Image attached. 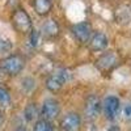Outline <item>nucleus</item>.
I'll use <instances>...</instances> for the list:
<instances>
[{
	"instance_id": "nucleus-1",
	"label": "nucleus",
	"mask_w": 131,
	"mask_h": 131,
	"mask_svg": "<svg viewBox=\"0 0 131 131\" xmlns=\"http://www.w3.org/2000/svg\"><path fill=\"white\" fill-rule=\"evenodd\" d=\"M25 67V58L18 55V54H10L7 58L0 62V68L2 72L7 76H17L23 72Z\"/></svg>"
},
{
	"instance_id": "nucleus-2",
	"label": "nucleus",
	"mask_w": 131,
	"mask_h": 131,
	"mask_svg": "<svg viewBox=\"0 0 131 131\" xmlns=\"http://www.w3.org/2000/svg\"><path fill=\"white\" fill-rule=\"evenodd\" d=\"M71 79H72L71 71L66 70V68H58L46 79V88L52 93H57L63 88V85L66 83H68Z\"/></svg>"
},
{
	"instance_id": "nucleus-3",
	"label": "nucleus",
	"mask_w": 131,
	"mask_h": 131,
	"mask_svg": "<svg viewBox=\"0 0 131 131\" xmlns=\"http://www.w3.org/2000/svg\"><path fill=\"white\" fill-rule=\"evenodd\" d=\"M12 25L21 34H30L33 30V23L30 16L23 8H17L12 15Z\"/></svg>"
},
{
	"instance_id": "nucleus-4",
	"label": "nucleus",
	"mask_w": 131,
	"mask_h": 131,
	"mask_svg": "<svg viewBox=\"0 0 131 131\" xmlns=\"http://www.w3.org/2000/svg\"><path fill=\"white\" fill-rule=\"evenodd\" d=\"M94 66H96V68L100 72L109 73V72H112L114 68H117L119 66V57L114 51L104 52L102 55H100L96 59Z\"/></svg>"
},
{
	"instance_id": "nucleus-5",
	"label": "nucleus",
	"mask_w": 131,
	"mask_h": 131,
	"mask_svg": "<svg viewBox=\"0 0 131 131\" xmlns=\"http://www.w3.org/2000/svg\"><path fill=\"white\" fill-rule=\"evenodd\" d=\"M71 33L73 38L80 42V43H89L91 37L93 34L92 30V25L86 21H83V23H78L71 26Z\"/></svg>"
},
{
	"instance_id": "nucleus-6",
	"label": "nucleus",
	"mask_w": 131,
	"mask_h": 131,
	"mask_svg": "<svg viewBox=\"0 0 131 131\" xmlns=\"http://www.w3.org/2000/svg\"><path fill=\"white\" fill-rule=\"evenodd\" d=\"M102 112L109 121H114L121 112V101L115 96H107L102 101Z\"/></svg>"
},
{
	"instance_id": "nucleus-7",
	"label": "nucleus",
	"mask_w": 131,
	"mask_h": 131,
	"mask_svg": "<svg viewBox=\"0 0 131 131\" xmlns=\"http://www.w3.org/2000/svg\"><path fill=\"white\" fill-rule=\"evenodd\" d=\"M102 109V102L100 101L96 94H91L85 101V106H84V115L88 121H94V119L100 115Z\"/></svg>"
},
{
	"instance_id": "nucleus-8",
	"label": "nucleus",
	"mask_w": 131,
	"mask_h": 131,
	"mask_svg": "<svg viewBox=\"0 0 131 131\" xmlns=\"http://www.w3.org/2000/svg\"><path fill=\"white\" fill-rule=\"evenodd\" d=\"M59 127L62 131H79L81 127V118L78 113L70 112L62 117Z\"/></svg>"
},
{
	"instance_id": "nucleus-9",
	"label": "nucleus",
	"mask_w": 131,
	"mask_h": 131,
	"mask_svg": "<svg viewBox=\"0 0 131 131\" xmlns=\"http://www.w3.org/2000/svg\"><path fill=\"white\" fill-rule=\"evenodd\" d=\"M59 113H60V105L55 98H46L43 101L41 107V115L43 119L52 121V119L58 118Z\"/></svg>"
},
{
	"instance_id": "nucleus-10",
	"label": "nucleus",
	"mask_w": 131,
	"mask_h": 131,
	"mask_svg": "<svg viewBox=\"0 0 131 131\" xmlns=\"http://www.w3.org/2000/svg\"><path fill=\"white\" fill-rule=\"evenodd\" d=\"M109 45V39L101 31L93 33L91 41H89V49L92 51H104Z\"/></svg>"
},
{
	"instance_id": "nucleus-11",
	"label": "nucleus",
	"mask_w": 131,
	"mask_h": 131,
	"mask_svg": "<svg viewBox=\"0 0 131 131\" xmlns=\"http://www.w3.org/2000/svg\"><path fill=\"white\" fill-rule=\"evenodd\" d=\"M59 25L55 20H47L41 26V36L45 38H55L59 36Z\"/></svg>"
},
{
	"instance_id": "nucleus-12",
	"label": "nucleus",
	"mask_w": 131,
	"mask_h": 131,
	"mask_svg": "<svg viewBox=\"0 0 131 131\" xmlns=\"http://www.w3.org/2000/svg\"><path fill=\"white\" fill-rule=\"evenodd\" d=\"M33 8L38 16H47L51 12V0H33Z\"/></svg>"
},
{
	"instance_id": "nucleus-13",
	"label": "nucleus",
	"mask_w": 131,
	"mask_h": 131,
	"mask_svg": "<svg viewBox=\"0 0 131 131\" xmlns=\"http://www.w3.org/2000/svg\"><path fill=\"white\" fill-rule=\"evenodd\" d=\"M13 49V42L5 36L0 34V55H7L12 51Z\"/></svg>"
},
{
	"instance_id": "nucleus-14",
	"label": "nucleus",
	"mask_w": 131,
	"mask_h": 131,
	"mask_svg": "<svg viewBox=\"0 0 131 131\" xmlns=\"http://www.w3.org/2000/svg\"><path fill=\"white\" fill-rule=\"evenodd\" d=\"M24 117L28 122H31V121H34V119L38 117V107L36 104H28L26 107H25V110H24Z\"/></svg>"
},
{
	"instance_id": "nucleus-15",
	"label": "nucleus",
	"mask_w": 131,
	"mask_h": 131,
	"mask_svg": "<svg viewBox=\"0 0 131 131\" xmlns=\"http://www.w3.org/2000/svg\"><path fill=\"white\" fill-rule=\"evenodd\" d=\"M33 131H55L52 127V125L50 123V121L47 119H39L34 123V127H33Z\"/></svg>"
},
{
	"instance_id": "nucleus-16",
	"label": "nucleus",
	"mask_w": 131,
	"mask_h": 131,
	"mask_svg": "<svg viewBox=\"0 0 131 131\" xmlns=\"http://www.w3.org/2000/svg\"><path fill=\"white\" fill-rule=\"evenodd\" d=\"M21 88H23V91L26 92V93L33 92V91H34V88H36V80L31 79V78L23 79V81H21Z\"/></svg>"
},
{
	"instance_id": "nucleus-17",
	"label": "nucleus",
	"mask_w": 131,
	"mask_h": 131,
	"mask_svg": "<svg viewBox=\"0 0 131 131\" xmlns=\"http://www.w3.org/2000/svg\"><path fill=\"white\" fill-rule=\"evenodd\" d=\"M121 117L125 122H131V101L126 102L121 107Z\"/></svg>"
},
{
	"instance_id": "nucleus-18",
	"label": "nucleus",
	"mask_w": 131,
	"mask_h": 131,
	"mask_svg": "<svg viewBox=\"0 0 131 131\" xmlns=\"http://www.w3.org/2000/svg\"><path fill=\"white\" fill-rule=\"evenodd\" d=\"M10 104V94L7 89L0 86V106H9Z\"/></svg>"
},
{
	"instance_id": "nucleus-19",
	"label": "nucleus",
	"mask_w": 131,
	"mask_h": 131,
	"mask_svg": "<svg viewBox=\"0 0 131 131\" xmlns=\"http://www.w3.org/2000/svg\"><path fill=\"white\" fill-rule=\"evenodd\" d=\"M29 37H30V45L31 46H37L38 45V41L41 38V33L37 31V30H31Z\"/></svg>"
},
{
	"instance_id": "nucleus-20",
	"label": "nucleus",
	"mask_w": 131,
	"mask_h": 131,
	"mask_svg": "<svg viewBox=\"0 0 131 131\" xmlns=\"http://www.w3.org/2000/svg\"><path fill=\"white\" fill-rule=\"evenodd\" d=\"M107 131H119V127L115 126V125H112V126L107 127Z\"/></svg>"
},
{
	"instance_id": "nucleus-21",
	"label": "nucleus",
	"mask_w": 131,
	"mask_h": 131,
	"mask_svg": "<svg viewBox=\"0 0 131 131\" xmlns=\"http://www.w3.org/2000/svg\"><path fill=\"white\" fill-rule=\"evenodd\" d=\"M15 131H28V130H26L25 127H17V128H16Z\"/></svg>"
},
{
	"instance_id": "nucleus-22",
	"label": "nucleus",
	"mask_w": 131,
	"mask_h": 131,
	"mask_svg": "<svg viewBox=\"0 0 131 131\" xmlns=\"http://www.w3.org/2000/svg\"><path fill=\"white\" fill-rule=\"evenodd\" d=\"M2 123H3V114L0 113V125H2Z\"/></svg>"
},
{
	"instance_id": "nucleus-23",
	"label": "nucleus",
	"mask_w": 131,
	"mask_h": 131,
	"mask_svg": "<svg viewBox=\"0 0 131 131\" xmlns=\"http://www.w3.org/2000/svg\"><path fill=\"white\" fill-rule=\"evenodd\" d=\"M0 71H2V68H0Z\"/></svg>"
}]
</instances>
